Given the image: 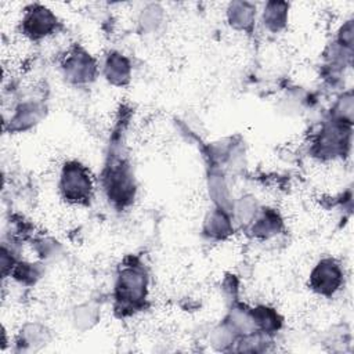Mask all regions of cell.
<instances>
[{
  "instance_id": "1",
  "label": "cell",
  "mask_w": 354,
  "mask_h": 354,
  "mask_svg": "<svg viewBox=\"0 0 354 354\" xmlns=\"http://www.w3.org/2000/svg\"><path fill=\"white\" fill-rule=\"evenodd\" d=\"M314 274L322 275L321 277H313L315 286L322 293H329L336 289V286L340 282V272L339 268L332 261H324L319 264V267L314 271Z\"/></svg>"
}]
</instances>
